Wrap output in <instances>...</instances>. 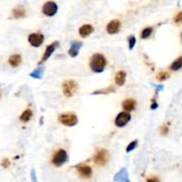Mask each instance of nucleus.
<instances>
[{
    "instance_id": "obj_25",
    "label": "nucleus",
    "mask_w": 182,
    "mask_h": 182,
    "mask_svg": "<svg viewBox=\"0 0 182 182\" xmlns=\"http://www.w3.org/2000/svg\"><path fill=\"white\" fill-rule=\"evenodd\" d=\"M137 145H138V140L132 141V142L128 145V147L126 148V151H127V152H131V151H133V149H135V148L137 147Z\"/></svg>"
},
{
    "instance_id": "obj_31",
    "label": "nucleus",
    "mask_w": 182,
    "mask_h": 182,
    "mask_svg": "<svg viewBox=\"0 0 182 182\" xmlns=\"http://www.w3.org/2000/svg\"><path fill=\"white\" fill-rule=\"evenodd\" d=\"M147 182H159V179L156 177H153V178H149L147 179Z\"/></svg>"
},
{
    "instance_id": "obj_23",
    "label": "nucleus",
    "mask_w": 182,
    "mask_h": 182,
    "mask_svg": "<svg viewBox=\"0 0 182 182\" xmlns=\"http://www.w3.org/2000/svg\"><path fill=\"white\" fill-rule=\"evenodd\" d=\"M152 31H153V29H152V28H146L144 29L143 30H142V32H141V38H149L150 35L152 34Z\"/></svg>"
},
{
    "instance_id": "obj_9",
    "label": "nucleus",
    "mask_w": 182,
    "mask_h": 182,
    "mask_svg": "<svg viewBox=\"0 0 182 182\" xmlns=\"http://www.w3.org/2000/svg\"><path fill=\"white\" fill-rule=\"evenodd\" d=\"M76 168V171L79 173V175L83 178H89L91 176V168L87 164H78L77 166H75Z\"/></svg>"
},
{
    "instance_id": "obj_19",
    "label": "nucleus",
    "mask_w": 182,
    "mask_h": 182,
    "mask_svg": "<svg viewBox=\"0 0 182 182\" xmlns=\"http://www.w3.org/2000/svg\"><path fill=\"white\" fill-rule=\"evenodd\" d=\"M114 91H116V88L114 86H108L107 88H103V89H100V90L93 91L92 94H107V93H111Z\"/></svg>"
},
{
    "instance_id": "obj_26",
    "label": "nucleus",
    "mask_w": 182,
    "mask_h": 182,
    "mask_svg": "<svg viewBox=\"0 0 182 182\" xmlns=\"http://www.w3.org/2000/svg\"><path fill=\"white\" fill-rule=\"evenodd\" d=\"M128 42H129V49H130V50H132V49L134 47V45H135V43H136V38H134L133 36H131V37H129Z\"/></svg>"
},
{
    "instance_id": "obj_21",
    "label": "nucleus",
    "mask_w": 182,
    "mask_h": 182,
    "mask_svg": "<svg viewBox=\"0 0 182 182\" xmlns=\"http://www.w3.org/2000/svg\"><path fill=\"white\" fill-rule=\"evenodd\" d=\"M182 68V57H179V58H178L176 60H174L172 63H171V67H170V69L171 70H179V69H181Z\"/></svg>"
},
{
    "instance_id": "obj_11",
    "label": "nucleus",
    "mask_w": 182,
    "mask_h": 182,
    "mask_svg": "<svg viewBox=\"0 0 182 182\" xmlns=\"http://www.w3.org/2000/svg\"><path fill=\"white\" fill-rule=\"evenodd\" d=\"M121 22L119 20H113L107 24V31L108 34H117L120 30Z\"/></svg>"
},
{
    "instance_id": "obj_4",
    "label": "nucleus",
    "mask_w": 182,
    "mask_h": 182,
    "mask_svg": "<svg viewBox=\"0 0 182 182\" xmlns=\"http://www.w3.org/2000/svg\"><path fill=\"white\" fill-rule=\"evenodd\" d=\"M68 160V154L64 149L57 150L53 155L52 162L55 166H61Z\"/></svg>"
},
{
    "instance_id": "obj_18",
    "label": "nucleus",
    "mask_w": 182,
    "mask_h": 182,
    "mask_svg": "<svg viewBox=\"0 0 182 182\" xmlns=\"http://www.w3.org/2000/svg\"><path fill=\"white\" fill-rule=\"evenodd\" d=\"M26 15V11L23 7H16L13 10V16L16 19H20Z\"/></svg>"
},
{
    "instance_id": "obj_30",
    "label": "nucleus",
    "mask_w": 182,
    "mask_h": 182,
    "mask_svg": "<svg viewBox=\"0 0 182 182\" xmlns=\"http://www.w3.org/2000/svg\"><path fill=\"white\" fill-rule=\"evenodd\" d=\"M31 179H32V182H38V179H37V176H36V171H35V170H32V171H31Z\"/></svg>"
},
{
    "instance_id": "obj_10",
    "label": "nucleus",
    "mask_w": 182,
    "mask_h": 182,
    "mask_svg": "<svg viewBox=\"0 0 182 182\" xmlns=\"http://www.w3.org/2000/svg\"><path fill=\"white\" fill-rule=\"evenodd\" d=\"M58 44H59L58 42H54V43L51 44L50 45H48V46L46 47V49H45V52L44 53L43 56H42V58H41L40 61H39V64L43 63V62H44L45 60H47L50 58V56L53 54V53L54 52L55 48L58 46Z\"/></svg>"
},
{
    "instance_id": "obj_16",
    "label": "nucleus",
    "mask_w": 182,
    "mask_h": 182,
    "mask_svg": "<svg viewBox=\"0 0 182 182\" xmlns=\"http://www.w3.org/2000/svg\"><path fill=\"white\" fill-rule=\"evenodd\" d=\"M123 107L124 110L126 111H132L135 108V106H136V101L133 100V99H127L125 100L123 102Z\"/></svg>"
},
{
    "instance_id": "obj_7",
    "label": "nucleus",
    "mask_w": 182,
    "mask_h": 182,
    "mask_svg": "<svg viewBox=\"0 0 182 182\" xmlns=\"http://www.w3.org/2000/svg\"><path fill=\"white\" fill-rule=\"evenodd\" d=\"M130 120H131V115L129 113L121 112L117 115L115 120V123L117 127H123L129 123Z\"/></svg>"
},
{
    "instance_id": "obj_22",
    "label": "nucleus",
    "mask_w": 182,
    "mask_h": 182,
    "mask_svg": "<svg viewBox=\"0 0 182 182\" xmlns=\"http://www.w3.org/2000/svg\"><path fill=\"white\" fill-rule=\"evenodd\" d=\"M43 70L44 68H38V69H36V70H34L29 74V75L33 77V78H36V79H38V78H40L41 76H42V74H43Z\"/></svg>"
},
{
    "instance_id": "obj_2",
    "label": "nucleus",
    "mask_w": 182,
    "mask_h": 182,
    "mask_svg": "<svg viewBox=\"0 0 182 182\" xmlns=\"http://www.w3.org/2000/svg\"><path fill=\"white\" fill-rule=\"evenodd\" d=\"M62 91L66 97H72L77 91V84L73 80L65 81L62 85Z\"/></svg>"
},
{
    "instance_id": "obj_12",
    "label": "nucleus",
    "mask_w": 182,
    "mask_h": 182,
    "mask_svg": "<svg viewBox=\"0 0 182 182\" xmlns=\"http://www.w3.org/2000/svg\"><path fill=\"white\" fill-rule=\"evenodd\" d=\"M115 181L117 182H130V179H129L128 177V172H127V170L125 168H122L119 172H117L116 174V176L114 178Z\"/></svg>"
},
{
    "instance_id": "obj_13",
    "label": "nucleus",
    "mask_w": 182,
    "mask_h": 182,
    "mask_svg": "<svg viewBox=\"0 0 182 182\" xmlns=\"http://www.w3.org/2000/svg\"><path fill=\"white\" fill-rule=\"evenodd\" d=\"M82 46H83V44L79 41H72L70 44V48L69 50V54L71 57H75L79 53V50Z\"/></svg>"
},
{
    "instance_id": "obj_6",
    "label": "nucleus",
    "mask_w": 182,
    "mask_h": 182,
    "mask_svg": "<svg viewBox=\"0 0 182 182\" xmlns=\"http://www.w3.org/2000/svg\"><path fill=\"white\" fill-rule=\"evenodd\" d=\"M57 11H58V6L53 1L46 2L43 6V13L46 16H54Z\"/></svg>"
},
{
    "instance_id": "obj_17",
    "label": "nucleus",
    "mask_w": 182,
    "mask_h": 182,
    "mask_svg": "<svg viewBox=\"0 0 182 182\" xmlns=\"http://www.w3.org/2000/svg\"><path fill=\"white\" fill-rule=\"evenodd\" d=\"M125 78H126V73L124 71H119L117 73L115 80H116V84L119 86H123L124 82H125Z\"/></svg>"
},
{
    "instance_id": "obj_1",
    "label": "nucleus",
    "mask_w": 182,
    "mask_h": 182,
    "mask_svg": "<svg viewBox=\"0 0 182 182\" xmlns=\"http://www.w3.org/2000/svg\"><path fill=\"white\" fill-rule=\"evenodd\" d=\"M106 66V59L101 54L92 55L90 61V68L95 73H101Z\"/></svg>"
},
{
    "instance_id": "obj_3",
    "label": "nucleus",
    "mask_w": 182,
    "mask_h": 182,
    "mask_svg": "<svg viewBox=\"0 0 182 182\" xmlns=\"http://www.w3.org/2000/svg\"><path fill=\"white\" fill-rule=\"evenodd\" d=\"M59 121L60 123H61L66 126H74L77 123L78 119L77 117L72 113H65L60 116Z\"/></svg>"
},
{
    "instance_id": "obj_27",
    "label": "nucleus",
    "mask_w": 182,
    "mask_h": 182,
    "mask_svg": "<svg viewBox=\"0 0 182 182\" xmlns=\"http://www.w3.org/2000/svg\"><path fill=\"white\" fill-rule=\"evenodd\" d=\"M1 165H2V167H4V168L9 167V165H10V161L8 160L7 158H4L2 160V162H1Z\"/></svg>"
},
{
    "instance_id": "obj_32",
    "label": "nucleus",
    "mask_w": 182,
    "mask_h": 182,
    "mask_svg": "<svg viewBox=\"0 0 182 182\" xmlns=\"http://www.w3.org/2000/svg\"><path fill=\"white\" fill-rule=\"evenodd\" d=\"M1 95H2V92H1V91H0V98H1Z\"/></svg>"
},
{
    "instance_id": "obj_20",
    "label": "nucleus",
    "mask_w": 182,
    "mask_h": 182,
    "mask_svg": "<svg viewBox=\"0 0 182 182\" xmlns=\"http://www.w3.org/2000/svg\"><path fill=\"white\" fill-rule=\"evenodd\" d=\"M32 111L30 109H27V110H25L24 112L22 113V116L20 117V120L22 122H23V123H26V122L30 120V118L32 117Z\"/></svg>"
},
{
    "instance_id": "obj_14",
    "label": "nucleus",
    "mask_w": 182,
    "mask_h": 182,
    "mask_svg": "<svg viewBox=\"0 0 182 182\" xmlns=\"http://www.w3.org/2000/svg\"><path fill=\"white\" fill-rule=\"evenodd\" d=\"M93 30H94V29H93V27L91 25H90V24H86V25H83L79 29V34H80L81 37L86 38L90 34L93 32Z\"/></svg>"
},
{
    "instance_id": "obj_28",
    "label": "nucleus",
    "mask_w": 182,
    "mask_h": 182,
    "mask_svg": "<svg viewBox=\"0 0 182 182\" xmlns=\"http://www.w3.org/2000/svg\"><path fill=\"white\" fill-rule=\"evenodd\" d=\"M174 21H175V22H182V12H179L178 14H177L176 16H175V18H174Z\"/></svg>"
},
{
    "instance_id": "obj_8",
    "label": "nucleus",
    "mask_w": 182,
    "mask_h": 182,
    "mask_svg": "<svg viewBox=\"0 0 182 182\" xmlns=\"http://www.w3.org/2000/svg\"><path fill=\"white\" fill-rule=\"evenodd\" d=\"M29 44L34 47H39L44 42V36L39 33H32L28 38Z\"/></svg>"
},
{
    "instance_id": "obj_5",
    "label": "nucleus",
    "mask_w": 182,
    "mask_h": 182,
    "mask_svg": "<svg viewBox=\"0 0 182 182\" xmlns=\"http://www.w3.org/2000/svg\"><path fill=\"white\" fill-rule=\"evenodd\" d=\"M108 160V154L107 150L100 149L96 152V154L93 156V161L94 163L99 164V165H103L105 164Z\"/></svg>"
},
{
    "instance_id": "obj_24",
    "label": "nucleus",
    "mask_w": 182,
    "mask_h": 182,
    "mask_svg": "<svg viewBox=\"0 0 182 182\" xmlns=\"http://www.w3.org/2000/svg\"><path fill=\"white\" fill-rule=\"evenodd\" d=\"M169 77V74L167 72H164V71H162V72H159L157 75H156V78L158 81H164L166 80L167 78Z\"/></svg>"
},
{
    "instance_id": "obj_29",
    "label": "nucleus",
    "mask_w": 182,
    "mask_h": 182,
    "mask_svg": "<svg viewBox=\"0 0 182 182\" xmlns=\"http://www.w3.org/2000/svg\"><path fill=\"white\" fill-rule=\"evenodd\" d=\"M160 133L162 135H166V134L168 133V128L166 127L165 125L162 126L160 128Z\"/></svg>"
},
{
    "instance_id": "obj_15",
    "label": "nucleus",
    "mask_w": 182,
    "mask_h": 182,
    "mask_svg": "<svg viewBox=\"0 0 182 182\" xmlns=\"http://www.w3.org/2000/svg\"><path fill=\"white\" fill-rule=\"evenodd\" d=\"M8 62L12 67H18L22 63V56L20 54H13L8 60Z\"/></svg>"
},
{
    "instance_id": "obj_33",
    "label": "nucleus",
    "mask_w": 182,
    "mask_h": 182,
    "mask_svg": "<svg viewBox=\"0 0 182 182\" xmlns=\"http://www.w3.org/2000/svg\"><path fill=\"white\" fill-rule=\"evenodd\" d=\"M181 36H182V35H181Z\"/></svg>"
}]
</instances>
